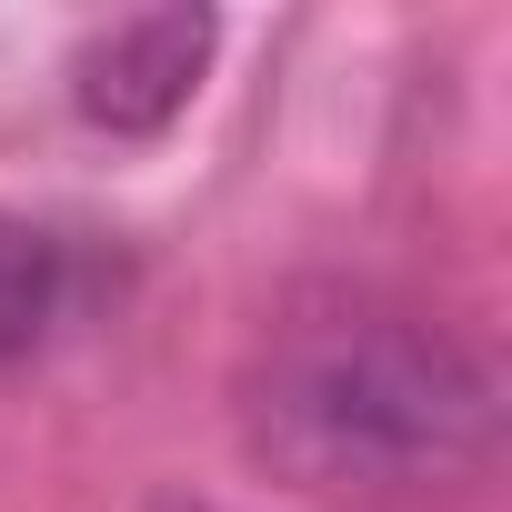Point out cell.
Wrapping results in <instances>:
<instances>
[{
    "label": "cell",
    "instance_id": "7a4b0ae2",
    "mask_svg": "<svg viewBox=\"0 0 512 512\" xmlns=\"http://www.w3.org/2000/svg\"><path fill=\"white\" fill-rule=\"evenodd\" d=\"M211 51H221L211 11H121L71 51V111L111 141H151L191 111Z\"/></svg>",
    "mask_w": 512,
    "mask_h": 512
},
{
    "label": "cell",
    "instance_id": "6da1fadb",
    "mask_svg": "<svg viewBox=\"0 0 512 512\" xmlns=\"http://www.w3.org/2000/svg\"><path fill=\"white\" fill-rule=\"evenodd\" d=\"M241 452L332 502L462 492L502 452V382L422 312L372 292H302L241 362Z\"/></svg>",
    "mask_w": 512,
    "mask_h": 512
},
{
    "label": "cell",
    "instance_id": "3957f363",
    "mask_svg": "<svg viewBox=\"0 0 512 512\" xmlns=\"http://www.w3.org/2000/svg\"><path fill=\"white\" fill-rule=\"evenodd\" d=\"M111 282H121V262H101V241L31 221V211H0V362L51 352L71 322L101 312Z\"/></svg>",
    "mask_w": 512,
    "mask_h": 512
}]
</instances>
